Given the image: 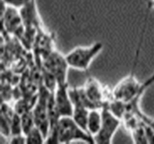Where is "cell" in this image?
Listing matches in <instances>:
<instances>
[{"label":"cell","instance_id":"obj_10","mask_svg":"<svg viewBox=\"0 0 154 144\" xmlns=\"http://www.w3.org/2000/svg\"><path fill=\"white\" fill-rule=\"evenodd\" d=\"M102 123V111L101 108H94L89 110L88 124H87V132L91 135L95 136L101 126Z\"/></svg>","mask_w":154,"mask_h":144},{"label":"cell","instance_id":"obj_9","mask_svg":"<svg viewBox=\"0 0 154 144\" xmlns=\"http://www.w3.org/2000/svg\"><path fill=\"white\" fill-rule=\"evenodd\" d=\"M69 84L58 85L53 91V98L56 109L60 117L71 116L73 112V105L69 93Z\"/></svg>","mask_w":154,"mask_h":144},{"label":"cell","instance_id":"obj_15","mask_svg":"<svg viewBox=\"0 0 154 144\" xmlns=\"http://www.w3.org/2000/svg\"><path fill=\"white\" fill-rule=\"evenodd\" d=\"M0 132H1V135L5 138H9L11 136V126H10L9 119L3 115H1Z\"/></svg>","mask_w":154,"mask_h":144},{"label":"cell","instance_id":"obj_17","mask_svg":"<svg viewBox=\"0 0 154 144\" xmlns=\"http://www.w3.org/2000/svg\"><path fill=\"white\" fill-rule=\"evenodd\" d=\"M8 142L11 144H24L26 143V138L23 133L14 134L8 138Z\"/></svg>","mask_w":154,"mask_h":144},{"label":"cell","instance_id":"obj_3","mask_svg":"<svg viewBox=\"0 0 154 144\" xmlns=\"http://www.w3.org/2000/svg\"><path fill=\"white\" fill-rule=\"evenodd\" d=\"M112 94L115 99L128 104L139 102L144 93L143 91L142 83L137 80L135 74L130 73L117 83V85L112 89Z\"/></svg>","mask_w":154,"mask_h":144},{"label":"cell","instance_id":"obj_5","mask_svg":"<svg viewBox=\"0 0 154 144\" xmlns=\"http://www.w3.org/2000/svg\"><path fill=\"white\" fill-rule=\"evenodd\" d=\"M69 66L66 57L58 51L52 50L42 58V69L51 73L57 80L58 85L68 83V69Z\"/></svg>","mask_w":154,"mask_h":144},{"label":"cell","instance_id":"obj_20","mask_svg":"<svg viewBox=\"0 0 154 144\" xmlns=\"http://www.w3.org/2000/svg\"><path fill=\"white\" fill-rule=\"evenodd\" d=\"M147 3L151 5L152 8H154V0H147Z\"/></svg>","mask_w":154,"mask_h":144},{"label":"cell","instance_id":"obj_19","mask_svg":"<svg viewBox=\"0 0 154 144\" xmlns=\"http://www.w3.org/2000/svg\"><path fill=\"white\" fill-rule=\"evenodd\" d=\"M154 84V73L152 75H151L144 82H143L142 83V87H143V93L152 85Z\"/></svg>","mask_w":154,"mask_h":144},{"label":"cell","instance_id":"obj_18","mask_svg":"<svg viewBox=\"0 0 154 144\" xmlns=\"http://www.w3.org/2000/svg\"><path fill=\"white\" fill-rule=\"evenodd\" d=\"M137 114H138L139 117L141 118V120H142V121H143L144 124H146L147 125H149L151 128H152V130L154 131V119L153 118H152V117H150V116L146 115L145 114H143L140 108L137 110Z\"/></svg>","mask_w":154,"mask_h":144},{"label":"cell","instance_id":"obj_13","mask_svg":"<svg viewBox=\"0 0 154 144\" xmlns=\"http://www.w3.org/2000/svg\"><path fill=\"white\" fill-rule=\"evenodd\" d=\"M25 138H26V143H44L45 142V135L37 126L32 128L27 134H25Z\"/></svg>","mask_w":154,"mask_h":144},{"label":"cell","instance_id":"obj_2","mask_svg":"<svg viewBox=\"0 0 154 144\" xmlns=\"http://www.w3.org/2000/svg\"><path fill=\"white\" fill-rule=\"evenodd\" d=\"M103 47L102 42H95L89 46H79L74 48L65 55L69 68L87 71L93 60L102 51Z\"/></svg>","mask_w":154,"mask_h":144},{"label":"cell","instance_id":"obj_16","mask_svg":"<svg viewBox=\"0 0 154 144\" xmlns=\"http://www.w3.org/2000/svg\"><path fill=\"white\" fill-rule=\"evenodd\" d=\"M32 1V0H2V4L6 6L21 9L30 4Z\"/></svg>","mask_w":154,"mask_h":144},{"label":"cell","instance_id":"obj_8","mask_svg":"<svg viewBox=\"0 0 154 144\" xmlns=\"http://www.w3.org/2000/svg\"><path fill=\"white\" fill-rule=\"evenodd\" d=\"M2 21L6 32L23 39L25 32L24 23L19 9L3 5Z\"/></svg>","mask_w":154,"mask_h":144},{"label":"cell","instance_id":"obj_1","mask_svg":"<svg viewBox=\"0 0 154 144\" xmlns=\"http://www.w3.org/2000/svg\"><path fill=\"white\" fill-rule=\"evenodd\" d=\"M56 128L59 143H70L73 142L95 143L94 137L76 124L71 116L60 117Z\"/></svg>","mask_w":154,"mask_h":144},{"label":"cell","instance_id":"obj_6","mask_svg":"<svg viewBox=\"0 0 154 144\" xmlns=\"http://www.w3.org/2000/svg\"><path fill=\"white\" fill-rule=\"evenodd\" d=\"M102 123L98 133L94 136L95 143L109 144L113 142V138L122 124V120L114 115L106 106L101 108Z\"/></svg>","mask_w":154,"mask_h":144},{"label":"cell","instance_id":"obj_11","mask_svg":"<svg viewBox=\"0 0 154 144\" xmlns=\"http://www.w3.org/2000/svg\"><path fill=\"white\" fill-rule=\"evenodd\" d=\"M89 110L90 109L84 106H73V112L71 115V117L76 122V124H78L85 131H87Z\"/></svg>","mask_w":154,"mask_h":144},{"label":"cell","instance_id":"obj_7","mask_svg":"<svg viewBox=\"0 0 154 144\" xmlns=\"http://www.w3.org/2000/svg\"><path fill=\"white\" fill-rule=\"evenodd\" d=\"M82 87L88 99L96 108H102L114 98L112 89L103 86L97 78L93 77H89Z\"/></svg>","mask_w":154,"mask_h":144},{"label":"cell","instance_id":"obj_12","mask_svg":"<svg viewBox=\"0 0 154 144\" xmlns=\"http://www.w3.org/2000/svg\"><path fill=\"white\" fill-rule=\"evenodd\" d=\"M21 115V122H22V129H23V133L25 135L27 134L32 128H34L35 125V122H34V118H33V115L32 110L27 111Z\"/></svg>","mask_w":154,"mask_h":144},{"label":"cell","instance_id":"obj_4","mask_svg":"<svg viewBox=\"0 0 154 144\" xmlns=\"http://www.w3.org/2000/svg\"><path fill=\"white\" fill-rule=\"evenodd\" d=\"M51 91L48 90L42 83L36 96V101L32 109L35 125L43 133L45 138L50 130V120L48 114V101Z\"/></svg>","mask_w":154,"mask_h":144},{"label":"cell","instance_id":"obj_14","mask_svg":"<svg viewBox=\"0 0 154 144\" xmlns=\"http://www.w3.org/2000/svg\"><path fill=\"white\" fill-rule=\"evenodd\" d=\"M130 134L132 135L134 142L142 144L148 143L147 136H146V132H145V127H144V124H143V121L141 122V124L134 130H133L130 133Z\"/></svg>","mask_w":154,"mask_h":144}]
</instances>
